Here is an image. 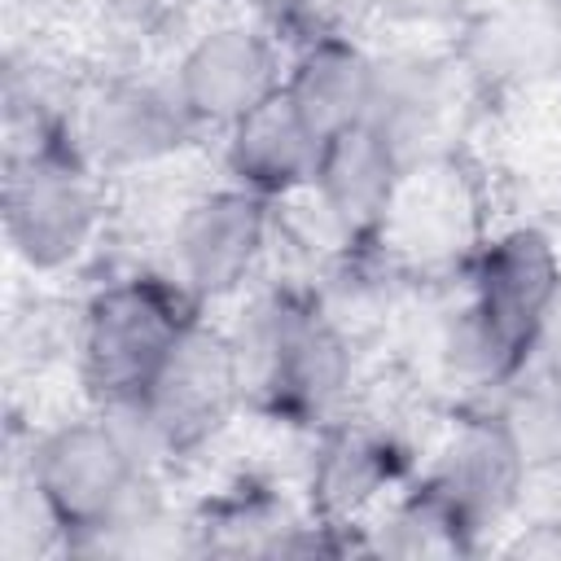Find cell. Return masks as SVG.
<instances>
[{"instance_id":"cell-22","label":"cell","mask_w":561,"mask_h":561,"mask_svg":"<svg viewBox=\"0 0 561 561\" xmlns=\"http://www.w3.org/2000/svg\"><path fill=\"white\" fill-rule=\"evenodd\" d=\"M504 552L561 561V517H526V526H517V535L504 543Z\"/></svg>"},{"instance_id":"cell-24","label":"cell","mask_w":561,"mask_h":561,"mask_svg":"<svg viewBox=\"0 0 561 561\" xmlns=\"http://www.w3.org/2000/svg\"><path fill=\"white\" fill-rule=\"evenodd\" d=\"M543 9L552 13V22H557V31H561V0H543Z\"/></svg>"},{"instance_id":"cell-16","label":"cell","mask_w":561,"mask_h":561,"mask_svg":"<svg viewBox=\"0 0 561 561\" xmlns=\"http://www.w3.org/2000/svg\"><path fill=\"white\" fill-rule=\"evenodd\" d=\"M280 88L302 114V123L311 127V136L324 145L329 136L368 118L373 57L351 35H320L294 48Z\"/></svg>"},{"instance_id":"cell-20","label":"cell","mask_w":561,"mask_h":561,"mask_svg":"<svg viewBox=\"0 0 561 561\" xmlns=\"http://www.w3.org/2000/svg\"><path fill=\"white\" fill-rule=\"evenodd\" d=\"M267 35L289 48H302L320 35H351V18L364 13V0H267Z\"/></svg>"},{"instance_id":"cell-8","label":"cell","mask_w":561,"mask_h":561,"mask_svg":"<svg viewBox=\"0 0 561 561\" xmlns=\"http://www.w3.org/2000/svg\"><path fill=\"white\" fill-rule=\"evenodd\" d=\"M140 403L162 430L171 460L210 443V434L228 425L232 408L245 403V381H241L232 333L210 329L197 316L175 342V351L167 355V364L158 368L153 386L140 394Z\"/></svg>"},{"instance_id":"cell-21","label":"cell","mask_w":561,"mask_h":561,"mask_svg":"<svg viewBox=\"0 0 561 561\" xmlns=\"http://www.w3.org/2000/svg\"><path fill=\"white\" fill-rule=\"evenodd\" d=\"M530 364L561 373V276H557V285H552V294H548V302H543V311H539Z\"/></svg>"},{"instance_id":"cell-5","label":"cell","mask_w":561,"mask_h":561,"mask_svg":"<svg viewBox=\"0 0 561 561\" xmlns=\"http://www.w3.org/2000/svg\"><path fill=\"white\" fill-rule=\"evenodd\" d=\"M469 267V316L491 342L495 359L504 364L508 381L522 377L535 346L539 311L561 276V250L539 224H513L504 232H491Z\"/></svg>"},{"instance_id":"cell-1","label":"cell","mask_w":561,"mask_h":561,"mask_svg":"<svg viewBox=\"0 0 561 561\" xmlns=\"http://www.w3.org/2000/svg\"><path fill=\"white\" fill-rule=\"evenodd\" d=\"M245 399L298 430H324L342 416L355 377V342L329 320L311 285L280 280L263 289L232 329Z\"/></svg>"},{"instance_id":"cell-7","label":"cell","mask_w":561,"mask_h":561,"mask_svg":"<svg viewBox=\"0 0 561 561\" xmlns=\"http://www.w3.org/2000/svg\"><path fill=\"white\" fill-rule=\"evenodd\" d=\"M276 237V202L219 184L197 193L171 228V272L193 289L197 302L232 298L245 289Z\"/></svg>"},{"instance_id":"cell-15","label":"cell","mask_w":561,"mask_h":561,"mask_svg":"<svg viewBox=\"0 0 561 561\" xmlns=\"http://www.w3.org/2000/svg\"><path fill=\"white\" fill-rule=\"evenodd\" d=\"M316 158L320 140L311 136L285 88H276L267 101H259L245 118H237L224 131L228 180L267 202H285L298 188H307L316 175Z\"/></svg>"},{"instance_id":"cell-19","label":"cell","mask_w":561,"mask_h":561,"mask_svg":"<svg viewBox=\"0 0 561 561\" xmlns=\"http://www.w3.org/2000/svg\"><path fill=\"white\" fill-rule=\"evenodd\" d=\"M500 421L508 425L526 469L561 460V377L539 373L530 381H508V394L495 403Z\"/></svg>"},{"instance_id":"cell-11","label":"cell","mask_w":561,"mask_h":561,"mask_svg":"<svg viewBox=\"0 0 561 561\" xmlns=\"http://www.w3.org/2000/svg\"><path fill=\"white\" fill-rule=\"evenodd\" d=\"M430 478L451 495V504L482 539V530L504 526L522 508L526 460L495 408H469L451 421V434Z\"/></svg>"},{"instance_id":"cell-23","label":"cell","mask_w":561,"mask_h":561,"mask_svg":"<svg viewBox=\"0 0 561 561\" xmlns=\"http://www.w3.org/2000/svg\"><path fill=\"white\" fill-rule=\"evenodd\" d=\"M456 0H364V9L390 18V22H430L438 13H447Z\"/></svg>"},{"instance_id":"cell-2","label":"cell","mask_w":561,"mask_h":561,"mask_svg":"<svg viewBox=\"0 0 561 561\" xmlns=\"http://www.w3.org/2000/svg\"><path fill=\"white\" fill-rule=\"evenodd\" d=\"M101 228V193L75 123L57 110L9 114L4 237L31 272H61L88 254Z\"/></svg>"},{"instance_id":"cell-12","label":"cell","mask_w":561,"mask_h":561,"mask_svg":"<svg viewBox=\"0 0 561 561\" xmlns=\"http://www.w3.org/2000/svg\"><path fill=\"white\" fill-rule=\"evenodd\" d=\"M408 473V447L394 430L377 421L337 416L320 430L316 456H311V517L329 526H355V517L377 504L399 478Z\"/></svg>"},{"instance_id":"cell-4","label":"cell","mask_w":561,"mask_h":561,"mask_svg":"<svg viewBox=\"0 0 561 561\" xmlns=\"http://www.w3.org/2000/svg\"><path fill=\"white\" fill-rule=\"evenodd\" d=\"M140 478L149 473L101 412L39 434L26 456V486L39 495L70 552L123 508Z\"/></svg>"},{"instance_id":"cell-3","label":"cell","mask_w":561,"mask_h":561,"mask_svg":"<svg viewBox=\"0 0 561 561\" xmlns=\"http://www.w3.org/2000/svg\"><path fill=\"white\" fill-rule=\"evenodd\" d=\"M202 302L175 272H131L105 280L79 316V381L96 408L140 399Z\"/></svg>"},{"instance_id":"cell-13","label":"cell","mask_w":561,"mask_h":561,"mask_svg":"<svg viewBox=\"0 0 561 561\" xmlns=\"http://www.w3.org/2000/svg\"><path fill=\"white\" fill-rule=\"evenodd\" d=\"M403 171L408 162L399 158V149L364 118L320 145L316 175L307 188L329 210V219L346 232V241L359 245V241H377Z\"/></svg>"},{"instance_id":"cell-14","label":"cell","mask_w":561,"mask_h":561,"mask_svg":"<svg viewBox=\"0 0 561 561\" xmlns=\"http://www.w3.org/2000/svg\"><path fill=\"white\" fill-rule=\"evenodd\" d=\"M456 66L482 92L535 88L561 70V31L543 0L486 4L465 22Z\"/></svg>"},{"instance_id":"cell-17","label":"cell","mask_w":561,"mask_h":561,"mask_svg":"<svg viewBox=\"0 0 561 561\" xmlns=\"http://www.w3.org/2000/svg\"><path fill=\"white\" fill-rule=\"evenodd\" d=\"M447 105H451V66L416 53L373 61L368 123L399 149L408 167L434 153Z\"/></svg>"},{"instance_id":"cell-6","label":"cell","mask_w":561,"mask_h":561,"mask_svg":"<svg viewBox=\"0 0 561 561\" xmlns=\"http://www.w3.org/2000/svg\"><path fill=\"white\" fill-rule=\"evenodd\" d=\"M482 193L456 153H430L412 162L386 210L377 245L403 272L460 267L482 245Z\"/></svg>"},{"instance_id":"cell-9","label":"cell","mask_w":561,"mask_h":561,"mask_svg":"<svg viewBox=\"0 0 561 561\" xmlns=\"http://www.w3.org/2000/svg\"><path fill=\"white\" fill-rule=\"evenodd\" d=\"M197 136V123L184 114L171 83H149L131 75L101 79L79 110L75 140L92 167L105 171H145L180 153Z\"/></svg>"},{"instance_id":"cell-18","label":"cell","mask_w":561,"mask_h":561,"mask_svg":"<svg viewBox=\"0 0 561 561\" xmlns=\"http://www.w3.org/2000/svg\"><path fill=\"white\" fill-rule=\"evenodd\" d=\"M368 548L390 552V557H460L478 548V530L451 504V495L425 473L416 486L390 500L381 535Z\"/></svg>"},{"instance_id":"cell-10","label":"cell","mask_w":561,"mask_h":561,"mask_svg":"<svg viewBox=\"0 0 561 561\" xmlns=\"http://www.w3.org/2000/svg\"><path fill=\"white\" fill-rule=\"evenodd\" d=\"M280 79H285L280 48L267 31L245 22H219L180 53L171 88L184 114L197 123V131L202 127L228 131L259 101H267L280 88Z\"/></svg>"}]
</instances>
